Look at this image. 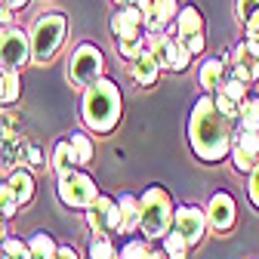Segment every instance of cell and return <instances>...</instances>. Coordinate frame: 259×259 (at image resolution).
Returning <instances> with one entry per match:
<instances>
[{
    "instance_id": "cell-26",
    "label": "cell",
    "mask_w": 259,
    "mask_h": 259,
    "mask_svg": "<svg viewBox=\"0 0 259 259\" xmlns=\"http://www.w3.org/2000/svg\"><path fill=\"white\" fill-rule=\"evenodd\" d=\"M19 90H22L19 68H10V71H4V105H10V102H16V99H19Z\"/></svg>"
},
{
    "instance_id": "cell-39",
    "label": "cell",
    "mask_w": 259,
    "mask_h": 259,
    "mask_svg": "<svg viewBox=\"0 0 259 259\" xmlns=\"http://www.w3.org/2000/svg\"><path fill=\"white\" fill-rule=\"evenodd\" d=\"M56 259H77V253H74L71 247H59V253H56Z\"/></svg>"
},
{
    "instance_id": "cell-45",
    "label": "cell",
    "mask_w": 259,
    "mask_h": 259,
    "mask_svg": "<svg viewBox=\"0 0 259 259\" xmlns=\"http://www.w3.org/2000/svg\"><path fill=\"white\" fill-rule=\"evenodd\" d=\"M0 259H4V256H0Z\"/></svg>"
},
{
    "instance_id": "cell-13",
    "label": "cell",
    "mask_w": 259,
    "mask_h": 259,
    "mask_svg": "<svg viewBox=\"0 0 259 259\" xmlns=\"http://www.w3.org/2000/svg\"><path fill=\"white\" fill-rule=\"evenodd\" d=\"M142 10L136 4L130 7H120L114 16H111V34L120 40V37H133V34H142Z\"/></svg>"
},
{
    "instance_id": "cell-17",
    "label": "cell",
    "mask_w": 259,
    "mask_h": 259,
    "mask_svg": "<svg viewBox=\"0 0 259 259\" xmlns=\"http://www.w3.org/2000/svg\"><path fill=\"white\" fill-rule=\"evenodd\" d=\"M74 167H77V151H74L71 139L56 142V148H53V170L62 176V173H71Z\"/></svg>"
},
{
    "instance_id": "cell-11",
    "label": "cell",
    "mask_w": 259,
    "mask_h": 259,
    "mask_svg": "<svg viewBox=\"0 0 259 259\" xmlns=\"http://www.w3.org/2000/svg\"><path fill=\"white\" fill-rule=\"evenodd\" d=\"M235 213H238V210H235L232 194H225V191L213 194L210 204H207V222H210V229H216L219 235L232 232V225H235Z\"/></svg>"
},
{
    "instance_id": "cell-40",
    "label": "cell",
    "mask_w": 259,
    "mask_h": 259,
    "mask_svg": "<svg viewBox=\"0 0 259 259\" xmlns=\"http://www.w3.org/2000/svg\"><path fill=\"white\" fill-rule=\"evenodd\" d=\"M0 4H7L10 10H22V7L28 4V0H0Z\"/></svg>"
},
{
    "instance_id": "cell-6",
    "label": "cell",
    "mask_w": 259,
    "mask_h": 259,
    "mask_svg": "<svg viewBox=\"0 0 259 259\" xmlns=\"http://www.w3.org/2000/svg\"><path fill=\"white\" fill-rule=\"evenodd\" d=\"M59 201L65 207H90L96 198H99V191H96V182L87 176V173H62L59 176Z\"/></svg>"
},
{
    "instance_id": "cell-22",
    "label": "cell",
    "mask_w": 259,
    "mask_h": 259,
    "mask_svg": "<svg viewBox=\"0 0 259 259\" xmlns=\"http://www.w3.org/2000/svg\"><path fill=\"white\" fill-rule=\"evenodd\" d=\"M241 130H250V133H259V96H247L241 102Z\"/></svg>"
},
{
    "instance_id": "cell-30",
    "label": "cell",
    "mask_w": 259,
    "mask_h": 259,
    "mask_svg": "<svg viewBox=\"0 0 259 259\" xmlns=\"http://www.w3.org/2000/svg\"><path fill=\"white\" fill-rule=\"evenodd\" d=\"M68 139H71V145H74V151H77V164H90V157H93V142H90L83 133H71Z\"/></svg>"
},
{
    "instance_id": "cell-18",
    "label": "cell",
    "mask_w": 259,
    "mask_h": 259,
    "mask_svg": "<svg viewBox=\"0 0 259 259\" xmlns=\"http://www.w3.org/2000/svg\"><path fill=\"white\" fill-rule=\"evenodd\" d=\"M191 34H204V19L194 7H185L176 16V37H191Z\"/></svg>"
},
{
    "instance_id": "cell-38",
    "label": "cell",
    "mask_w": 259,
    "mask_h": 259,
    "mask_svg": "<svg viewBox=\"0 0 259 259\" xmlns=\"http://www.w3.org/2000/svg\"><path fill=\"white\" fill-rule=\"evenodd\" d=\"M10 22H13V16H10V7L4 4V7H0V25H4V28H10Z\"/></svg>"
},
{
    "instance_id": "cell-31",
    "label": "cell",
    "mask_w": 259,
    "mask_h": 259,
    "mask_svg": "<svg viewBox=\"0 0 259 259\" xmlns=\"http://www.w3.org/2000/svg\"><path fill=\"white\" fill-rule=\"evenodd\" d=\"M247 87H250V83H244V80H238V77H225L219 90H222L225 96H232V99L244 102V99H247Z\"/></svg>"
},
{
    "instance_id": "cell-42",
    "label": "cell",
    "mask_w": 259,
    "mask_h": 259,
    "mask_svg": "<svg viewBox=\"0 0 259 259\" xmlns=\"http://www.w3.org/2000/svg\"><path fill=\"white\" fill-rule=\"evenodd\" d=\"M4 219H7V216H4V213H0V244H4V241H7V222H4Z\"/></svg>"
},
{
    "instance_id": "cell-14",
    "label": "cell",
    "mask_w": 259,
    "mask_h": 259,
    "mask_svg": "<svg viewBox=\"0 0 259 259\" xmlns=\"http://www.w3.org/2000/svg\"><path fill=\"white\" fill-rule=\"evenodd\" d=\"M148 50L154 53L160 68H173L176 71V59H179V37H170V34H148Z\"/></svg>"
},
{
    "instance_id": "cell-15",
    "label": "cell",
    "mask_w": 259,
    "mask_h": 259,
    "mask_svg": "<svg viewBox=\"0 0 259 259\" xmlns=\"http://www.w3.org/2000/svg\"><path fill=\"white\" fill-rule=\"evenodd\" d=\"M176 16H179L176 0H151V13L145 16V31H160V28H167Z\"/></svg>"
},
{
    "instance_id": "cell-16",
    "label": "cell",
    "mask_w": 259,
    "mask_h": 259,
    "mask_svg": "<svg viewBox=\"0 0 259 259\" xmlns=\"http://www.w3.org/2000/svg\"><path fill=\"white\" fill-rule=\"evenodd\" d=\"M157 71H160V65H157V59H154L151 50H145V53L133 62V77H136L139 87H151V83L157 80Z\"/></svg>"
},
{
    "instance_id": "cell-32",
    "label": "cell",
    "mask_w": 259,
    "mask_h": 259,
    "mask_svg": "<svg viewBox=\"0 0 259 259\" xmlns=\"http://www.w3.org/2000/svg\"><path fill=\"white\" fill-rule=\"evenodd\" d=\"M90 259H120V256L114 253L111 241L99 238V241H93V244H90Z\"/></svg>"
},
{
    "instance_id": "cell-27",
    "label": "cell",
    "mask_w": 259,
    "mask_h": 259,
    "mask_svg": "<svg viewBox=\"0 0 259 259\" xmlns=\"http://www.w3.org/2000/svg\"><path fill=\"white\" fill-rule=\"evenodd\" d=\"M213 99H216V108H219L225 117H232L235 123L241 120V102H238V99H232V96H225L222 90H216V96H213Z\"/></svg>"
},
{
    "instance_id": "cell-21",
    "label": "cell",
    "mask_w": 259,
    "mask_h": 259,
    "mask_svg": "<svg viewBox=\"0 0 259 259\" xmlns=\"http://www.w3.org/2000/svg\"><path fill=\"white\" fill-rule=\"evenodd\" d=\"M148 50V34H133V37H120L117 40V53L130 62H136L142 53Z\"/></svg>"
},
{
    "instance_id": "cell-3",
    "label": "cell",
    "mask_w": 259,
    "mask_h": 259,
    "mask_svg": "<svg viewBox=\"0 0 259 259\" xmlns=\"http://www.w3.org/2000/svg\"><path fill=\"white\" fill-rule=\"evenodd\" d=\"M176 219L173 201L164 188H148L139 198V232L142 238H164L170 232V222Z\"/></svg>"
},
{
    "instance_id": "cell-9",
    "label": "cell",
    "mask_w": 259,
    "mask_h": 259,
    "mask_svg": "<svg viewBox=\"0 0 259 259\" xmlns=\"http://www.w3.org/2000/svg\"><path fill=\"white\" fill-rule=\"evenodd\" d=\"M176 232L188 241V244H198L207 232V210H198V207H179L176 210Z\"/></svg>"
},
{
    "instance_id": "cell-44",
    "label": "cell",
    "mask_w": 259,
    "mask_h": 259,
    "mask_svg": "<svg viewBox=\"0 0 259 259\" xmlns=\"http://www.w3.org/2000/svg\"><path fill=\"white\" fill-rule=\"evenodd\" d=\"M117 7H130V4H136V0H114Z\"/></svg>"
},
{
    "instance_id": "cell-7",
    "label": "cell",
    "mask_w": 259,
    "mask_h": 259,
    "mask_svg": "<svg viewBox=\"0 0 259 259\" xmlns=\"http://www.w3.org/2000/svg\"><path fill=\"white\" fill-rule=\"evenodd\" d=\"M31 59V34H25L22 28H4L0 31V68H22Z\"/></svg>"
},
{
    "instance_id": "cell-33",
    "label": "cell",
    "mask_w": 259,
    "mask_h": 259,
    "mask_svg": "<svg viewBox=\"0 0 259 259\" xmlns=\"http://www.w3.org/2000/svg\"><path fill=\"white\" fill-rule=\"evenodd\" d=\"M145 256H148V238L130 241V244H123V250H120V259H145Z\"/></svg>"
},
{
    "instance_id": "cell-35",
    "label": "cell",
    "mask_w": 259,
    "mask_h": 259,
    "mask_svg": "<svg viewBox=\"0 0 259 259\" xmlns=\"http://www.w3.org/2000/svg\"><path fill=\"white\" fill-rule=\"evenodd\" d=\"M247 194H250V204L259 210V164L250 170V185H247Z\"/></svg>"
},
{
    "instance_id": "cell-37",
    "label": "cell",
    "mask_w": 259,
    "mask_h": 259,
    "mask_svg": "<svg viewBox=\"0 0 259 259\" xmlns=\"http://www.w3.org/2000/svg\"><path fill=\"white\" fill-rule=\"evenodd\" d=\"M247 40H250V44L259 50V13H256L250 22H247Z\"/></svg>"
},
{
    "instance_id": "cell-43",
    "label": "cell",
    "mask_w": 259,
    "mask_h": 259,
    "mask_svg": "<svg viewBox=\"0 0 259 259\" xmlns=\"http://www.w3.org/2000/svg\"><path fill=\"white\" fill-rule=\"evenodd\" d=\"M0 105H4V68H0Z\"/></svg>"
},
{
    "instance_id": "cell-10",
    "label": "cell",
    "mask_w": 259,
    "mask_h": 259,
    "mask_svg": "<svg viewBox=\"0 0 259 259\" xmlns=\"http://www.w3.org/2000/svg\"><path fill=\"white\" fill-rule=\"evenodd\" d=\"M232 77L244 83L259 80V50L250 40H241V47L232 53Z\"/></svg>"
},
{
    "instance_id": "cell-12",
    "label": "cell",
    "mask_w": 259,
    "mask_h": 259,
    "mask_svg": "<svg viewBox=\"0 0 259 259\" xmlns=\"http://www.w3.org/2000/svg\"><path fill=\"white\" fill-rule=\"evenodd\" d=\"M232 157H235V167L241 173H250L259 164V133H250V130H241L232 142Z\"/></svg>"
},
{
    "instance_id": "cell-36",
    "label": "cell",
    "mask_w": 259,
    "mask_h": 259,
    "mask_svg": "<svg viewBox=\"0 0 259 259\" xmlns=\"http://www.w3.org/2000/svg\"><path fill=\"white\" fill-rule=\"evenodd\" d=\"M179 40L188 47V53H191V56L204 53V34H191V37H179Z\"/></svg>"
},
{
    "instance_id": "cell-23",
    "label": "cell",
    "mask_w": 259,
    "mask_h": 259,
    "mask_svg": "<svg viewBox=\"0 0 259 259\" xmlns=\"http://www.w3.org/2000/svg\"><path fill=\"white\" fill-rule=\"evenodd\" d=\"M10 185H13V191H16L19 204H28V201H31V194H34V179H31L28 170H16V173L10 176Z\"/></svg>"
},
{
    "instance_id": "cell-28",
    "label": "cell",
    "mask_w": 259,
    "mask_h": 259,
    "mask_svg": "<svg viewBox=\"0 0 259 259\" xmlns=\"http://www.w3.org/2000/svg\"><path fill=\"white\" fill-rule=\"evenodd\" d=\"M0 256H4V259H31V247L13 238V241L0 244Z\"/></svg>"
},
{
    "instance_id": "cell-20",
    "label": "cell",
    "mask_w": 259,
    "mask_h": 259,
    "mask_svg": "<svg viewBox=\"0 0 259 259\" xmlns=\"http://www.w3.org/2000/svg\"><path fill=\"white\" fill-rule=\"evenodd\" d=\"M117 210H120V232L123 235L136 232L139 229V201L133 198V194H123L120 204H117Z\"/></svg>"
},
{
    "instance_id": "cell-41",
    "label": "cell",
    "mask_w": 259,
    "mask_h": 259,
    "mask_svg": "<svg viewBox=\"0 0 259 259\" xmlns=\"http://www.w3.org/2000/svg\"><path fill=\"white\" fill-rule=\"evenodd\" d=\"M145 259H170V256H167L164 250H148V256H145Z\"/></svg>"
},
{
    "instance_id": "cell-25",
    "label": "cell",
    "mask_w": 259,
    "mask_h": 259,
    "mask_svg": "<svg viewBox=\"0 0 259 259\" xmlns=\"http://www.w3.org/2000/svg\"><path fill=\"white\" fill-rule=\"evenodd\" d=\"M188 247H191V244H188L179 232H167V235H164V253H167L170 259H185Z\"/></svg>"
},
{
    "instance_id": "cell-24",
    "label": "cell",
    "mask_w": 259,
    "mask_h": 259,
    "mask_svg": "<svg viewBox=\"0 0 259 259\" xmlns=\"http://www.w3.org/2000/svg\"><path fill=\"white\" fill-rule=\"evenodd\" d=\"M31 259H56V253H59V247H56V241L47 235V232H40V235H34L31 238Z\"/></svg>"
},
{
    "instance_id": "cell-29",
    "label": "cell",
    "mask_w": 259,
    "mask_h": 259,
    "mask_svg": "<svg viewBox=\"0 0 259 259\" xmlns=\"http://www.w3.org/2000/svg\"><path fill=\"white\" fill-rule=\"evenodd\" d=\"M16 210H19V198H16L13 185H10V182L0 185V213L10 219V216H16Z\"/></svg>"
},
{
    "instance_id": "cell-19",
    "label": "cell",
    "mask_w": 259,
    "mask_h": 259,
    "mask_svg": "<svg viewBox=\"0 0 259 259\" xmlns=\"http://www.w3.org/2000/svg\"><path fill=\"white\" fill-rule=\"evenodd\" d=\"M225 65L222 59H207L204 65H201V74H198V80H201V87L204 90H219L222 87V80H225Z\"/></svg>"
},
{
    "instance_id": "cell-5",
    "label": "cell",
    "mask_w": 259,
    "mask_h": 259,
    "mask_svg": "<svg viewBox=\"0 0 259 259\" xmlns=\"http://www.w3.org/2000/svg\"><path fill=\"white\" fill-rule=\"evenodd\" d=\"M102 68H105L102 53L96 50L93 44H80L74 50L71 62H68V77H71V83L77 90H87V87H93L96 80L102 77Z\"/></svg>"
},
{
    "instance_id": "cell-34",
    "label": "cell",
    "mask_w": 259,
    "mask_h": 259,
    "mask_svg": "<svg viewBox=\"0 0 259 259\" xmlns=\"http://www.w3.org/2000/svg\"><path fill=\"white\" fill-rule=\"evenodd\" d=\"M235 13H238V19L247 25V22L259 13V0H238V4H235Z\"/></svg>"
},
{
    "instance_id": "cell-8",
    "label": "cell",
    "mask_w": 259,
    "mask_h": 259,
    "mask_svg": "<svg viewBox=\"0 0 259 259\" xmlns=\"http://www.w3.org/2000/svg\"><path fill=\"white\" fill-rule=\"evenodd\" d=\"M87 222H90V229L96 235H111V232H120V210L111 198H96L90 207H87Z\"/></svg>"
},
{
    "instance_id": "cell-2",
    "label": "cell",
    "mask_w": 259,
    "mask_h": 259,
    "mask_svg": "<svg viewBox=\"0 0 259 259\" xmlns=\"http://www.w3.org/2000/svg\"><path fill=\"white\" fill-rule=\"evenodd\" d=\"M83 123L96 133H111L120 120V90L114 80L99 77L83 93Z\"/></svg>"
},
{
    "instance_id": "cell-1",
    "label": "cell",
    "mask_w": 259,
    "mask_h": 259,
    "mask_svg": "<svg viewBox=\"0 0 259 259\" xmlns=\"http://www.w3.org/2000/svg\"><path fill=\"white\" fill-rule=\"evenodd\" d=\"M188 142H191V151L198 154L201 160H207V164L222 160L225 154L232 151L235 120L225 117L216 108L213 96H201V99L194 102L191 117H188Z\"/></svg>"
},
{
    "instance_id": "cell-4",
    "label": "cell",
    "mask_w": 259,
    "mask_h": 259,
    "mask_svg": "<svg viewBox=\"0 0 259 259\" xmlns=\"http://www.w3.org/2000/svg\"><path fill=\"white\" fill-rule=\"evenodd\" d=\"M65 40V16L62 13H44L34 25H31V59L37 65L50 62L56 50Z\"/></svg>"
}]
</instances>
